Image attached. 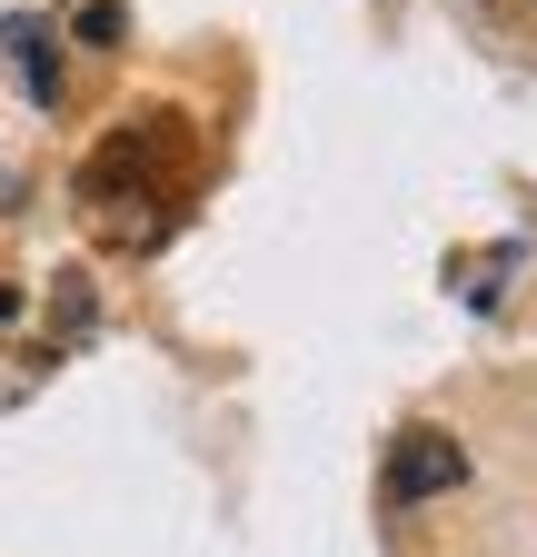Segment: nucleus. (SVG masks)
<instances>
[{"label": "nucleus", "instance_id": "1", "mask_svg": "<svg viewBox=\"0 0 537 557\" xmlns=\"http://www.w3.org/2000/svg\"><path fill=\"white\" fill-rule=\"evenodd\" d=\"M458 478H467V448L438 438V429H409V438L388 448V498H398V508L438 498V487H458Z\"/></svg>", "mask_w": 537, "mask_h": 557}]
</instances>
